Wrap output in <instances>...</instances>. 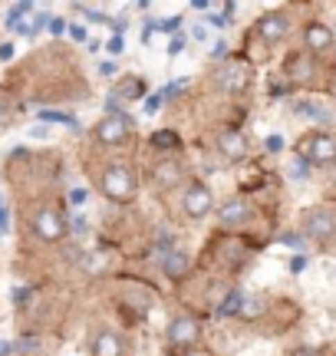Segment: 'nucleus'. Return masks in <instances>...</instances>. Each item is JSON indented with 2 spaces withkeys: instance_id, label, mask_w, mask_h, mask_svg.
Listing matches in <instances>:
<instances>
[{
  "instance_id": "f257e3e1",
  "label": "nucleus",
  "mask_w": 336,
  "mask_h": 356,
  "mask_svg": "<svg viewBox=\"0 0 336 356\" xmlns=\"http://www.w3.org/2000/svg\"><path fill=\"white\" fill-rule=\"evenodd\" d=\"M300 155L310 165H330V162H336V139L330 132H313L300 142Z\"/></svg>"
},
{
  "instance_id": "f03ea898",
  "label": "nucleus",
  "mask_w": 336,
  "mask_h": 356,
  "mask_svg": "<svg viewBox=\"0 0 336 356\" xmlns=\"http://www.w3.org/2000/svg\"><path fill=\"white\" fill-rule=\"evenodd\" d=\"M103 191L109 198H116V202H129L132 195H135V175H132V168L126 165H112L103 172Z\"/></svg>"
},
{
  "instance_id": "7ed1b4c3",
  "label": "nucleus",
  "mask_w": 336,
  "mask_h": 356,
  "mask_svg": "<svg viewBox=\"0 0 336 356\" xmlns=\"http://www.w3.org/2000/svg\"><path fill=\"white\" fill-rule=\"evenodd\" d=\"M132 132V115L129 113H116V115H103L99 126H96V139L103 145H119L126 142Z\"/></svg>"
},
{
  "instance_id": "20e7f679",
  "label": "nucleus",
  "mask_w": 336,
  "mask_h": 356,
  "mask_svg": "<svg viewBox=\"0 0 336 356\" xmlns=\"http://www.w3.org/2000/svg\"><path fill=\"white\" fill-rule=\"evenodd\" d=\"M303 234L307 238H317V241H326L336 234V215L330 208H310L303 215Z\"/></svg>"
},
{
  "instance_id": "39448f33",
  "label": "nucleus",
  "mask_w": 336,
  "mask_h": 356,
  "mask_svg": "<svg viewBox=\"0 0 336 356\" xmlns=\"http://www.w3.org/2000/svg\"><path fill=\"white\" fill-rule=\"evenodd\" d=\"M247 83H251V70H247V63H224L218 70V86L228 89V92H244Z\"/></svg>"
},
{
  "instance_id": "423d86ee",
  "label": "nucleus",
  "mask_w": 336,
  "mask_h": 356,
  "mask_svg": "<svg viewBox=\"0 0 336 356\" xmlns=\"http://www.w3.org/2000/svg\"><path fill=\"white\" fill-rule=\"evenodd\" d=\"M37 234L43 238V241H63L66 225H63V218H60V211L43 208V211L37 215Z\"/></svg>"
},
{
  "instance_id": "0eeeda50",
  "label": "nucleus",
  "mask_w": 336,
  "mask_h": 356,
  "mask_svg": "<svg viewBox=\"0 0 336 356\" xmlns=\"http://www.w3.org/2000/svg\"><path fill=\"white\" fill-rule=\"evenodd\" d=\"M198 333H201V327H198L194 317H178L168 323V340L175 346H192L198 340Z\"/></svg>"
},
{
  "instance_id": "6e6552de",
  "label": "nucleus",
  "mask_w": 336,
  "mask_h": 356,
  "mask_svg": "<svg viewBox=\"0 0 336 356\" xmlns=\"http://www.w3.org/2000/svg\"><path fill=\"white\" fill-rule=\"evenodd\" d=\"M258 33L267 43H277V40H284L290 33V20H287V13H267V17H260L258 20Z\"/></svg>"
},
{
  "instance_id": "1a4fd4ad",
  "label": "nucleus",
  "mask_w": 336,
  "mask_h": 356,
  "mask_svg": "<svg viewBox=\"0 0 336 356\" xmlns=\"http://www.w3.org/2000/svg\"><path fill=\"white\" fill-rule=\"evenodd\" d=\"M211 204H215V198H211V191L205 188V185H188V191H185V211L192 218H205L208 211H211Z\"/></svg>"
},
{
  "instance_id": "9d476101",
  "label": "nucleus",
  "mask_w": 336,
  "mask_h": 356,
  "mask_svg": "<svg viewBox=\"0 0 336 356\" xmlns=\"http://www.w3.org/2000/svg\"><path fill=\"white\" fill-rule=\"evenodd\" d=\"M218 145H221V155H228L231 162H241L247 155V139L237 132V129H224L218 136Z\"/></svg>"
},
{
  "instance_id": "9b49d317",
  "label": "nucleus",
  "mask_w": 336,
  "mask_h": 356,
  "mask_svg": "<svg viewBox=\"0 0 336 356\" xmlns=\"http://www.w3.org/2000/svg\"><path fill=\"white\" fill-rule=\"evenodd\" d=\"M303 40H307V47H310L313 53L330 50V47H333V30H330L326 24H310L307 26V33H303Z\"/></svg>"
},
{
  "instance_id": "f8f14e48",
  "label": "nucleus",
  "mask_w": 336,
  "mask_h": 356,
  "mask_svg": "<svg viewBox=\"0 0 336 356\" xmlns=\"http://www.w3.org/2000/svg\"><path fill=\"white\" fill-rule=\"evenodd\" d=\"M247 218H251V208H247L244 202H237V198L221 208V225H224V228H237V225H244Z\"/></svg>"
},
{
  "instance_id": "ddd939ff",
  "label": "nucleus",
  "mask_w": 336,
  "mask_h": 356,
  "mask_svg": "<svg viewBox=\"0 0 336 356\" xmlns=\"http://www.w3.org/2000/svg\"><path fill=\"white\" fill-rule=\"evenodd\" d=\"M152 178H156L162 188H171V185L181 181V165L178 162H158V165L152 168Z\"/></svg>"
},
{
  "instance_id": "4468645a",
  "label": "nucleus",
  "mask_w": 336,
  "mask_h": 356,
  "mask_svg": "<svg viewBox=\"0 0 336 356\" xmlns=\"http://www.w3.org/2000/svg\"><path fill=\"white\" fill-rule=\"evenodd\" d=\"M162 267H165V274L171 280H181L185 274H188V257L181 254V251H171V254L162 261Z\"/></svg>"
},
{
  "instance_id": "2eb2a0df",
  "label": "nucleus",
  "mask_w": 336,
  "mask_h": 356,
  "mask_svg": "<svg viewBox=\"0 0 336 356\" xmlns=\"http://www.w3.org/2000/svg\"><path fill=\"white\" fill-rule=\"evenodd\" d=\"M96 356H122V343L116 333H99L96 340Z\"/></svg>"
},
{
  "instance_id": "dca6fc26",
  "label": "nucleus",
  "mask_w": 336,
  "mask_h": 356,
  "mask_svg": "<svg viewBox=\"0 0 336 356\" xmlns=\"http://www.w3.org/2000/svg\"><path fill=\"white\" fill-rule=\"evenodd\" d=\"M40 119H43V122H63V126H69L73 132H79L76 119H73V115H66V113H56V109H40Z\"/></svg>"
},
{
  "instance_id": "f3484780",
  "label": "nucleus",
  "mask_w": 336,
  "mask_h": 356,
  "mask_svg": "<svg viewBox=\"0 0 336 356\" xmlns=\"http://www.w3.org/2000/svg\"><path fill=\"white\" fill-rule=\"evenodd\" d=\"M241 300H244V293L231 291L228 297H224V304L218 307V317H231V314H237V310H241Z\"/></svg>"
},
{
  "instance_id": "a211bd4d",
  "label": "nucleus",
  "mask_w": 336,
  "mask_h": 356,
  "mask_svg": "<svg viewBox=\"0 0 336 356\" xmlns=\"http://www.w3.org/2000/svg\"><path fill=\"white\" fill-rule=\"evenodd\" d=\"M152 145H156V149H181V139L175 132H156V136H152Z\"/></svg>"
},
{
  "instance_id": "6ab92c4d",
  "label": "nucleus",
  "mask_w": 336,
  "mask_h": 356,
  "mask_svg": "<svg viewBox=\"0 0 336 356\" xmlns=\"http://www.w3.org/2000/svg\"><path fill=\"white\" fill-rule=\"evenodd\" d=\"M119 92L129 96V99H135V96H142L145 92V86H142V79H126V83L119 86ZM119 92H112V96H119Z\"/></svg>"
},
{
  "instance_id": "aec40b11",
  "label": "nucleus",
  "mask_w": 336,
  "mask_h": 356,
  "mask_svg": "<svg viewBox=\"0 0 336 356\" xmlns=\"http://www.w3.org/2000/svg\"><path fill=\"white\" fill-rule=\"evenodd\" d=\"M162 99H165L162 92H156V96H149V99H145V113H149V115L158 113V109H162Z\"/></svg>"
},
{
  "instance_id": "412c9836",
  "label": "nucleus",
  "mask_w": 336,
  "mask_h": 356,
  "mask_svg": "<svg viewBox=\"0 0 336 356\" xmlns=\"http://www.w3.org/2000/svg\"><path fill=\"white\" fill-rule=\"evenodd\" d=\"M122 50H126V40L122 37H112L109 43H106V53H112V56H119Z\"/></svg>"
},
{
  "instance_id": "4be33fe9",
  "label": "nucleus",
  "mask_w": 336,
  "mask_h": 356,
  "mask_svg": "<svg viewBox=\"0 0 336 356\" xmlns=\"http://www.w3.org/2000/svg\"><path fill=\"white\" fill-rule=\"evenodd\" d=\"M181 50H185V37H175L171 43H168V56H178Z\"/></svg>"
},
{
  "instance_id": "5701e85b",
  "label": "nucleus",
  "mask_w": 336,
  "mask_h": 356,
  "mask_svg": "<svg viewBox=\"0 0 336 356\" xmlns=\"http://www.w3.org/2000/svg\"><path fill=\"white\" fill-rule=\"evenodd\" d=\"M10 119H13L10 106H7V102H0V129H3V126H10Z\"/></svg>"
},
{
  "instance_id": "b1692460",
  "label": "nucleus",
  "mask_w": 336,
  "mask_h": 356,
  "mask_svg": "<svg viewBox=\"0 0 336 356\" xmlns=\"http://www.w3.org/2000/svg\"><path fill=\"white\" fill-rule=\"evenodd\" d=\"M86 198H90V195H86V188H73V191H69V202H73V204H86Z\"/></svg>"
},
{
  "instance_id": "393cba45",
  "label": "nucleus",
  "mask_w": 336,
  "mask_h": 356,
  "mask_svg": "<svg viewBox=\"0 0 336 356\" xmlns=\"http://www.w3.org/2000/svg\"><path fill=\"white\" fill-rule=\"evenodd\" d=\"M47 26H50V33H56V37H60V33L66 30V20H60V17H53V20H50Z\"/></svg>"
},
{
  "instance_id": "a878e982",
  "label": "nucleus",
  "mask_w": 336,
  "mask_h": 356,
  "mask_svg": "<svg viewBox=\"0 0 336 356\" xmlns=\"http://www.w3.org/2000/svg\"><path fill=\"white\" fill-rule=\"evenodd\" d=\"M280 149H284V139H280V136H271V139H267V152H280Z\"/></svg>"
},
{
  "instance_id": "bb28decb",
  "label": "nucleus",
  "mask_w": 336,
  "mask_h": 356,
  "mask_svg": "<svg viewBox=\"0 0 336 356\" xmlns=\"http://www.w3.org/2000/svg\"><path fill=\"white\" fill-rule=\"evenodd\" d=\"M69 37H73V40H79V43H83V40H86V26L73 24V26H69Z\"/></svg>"
},
{
  "instance_id": "cd10ccee",
  "label": "nucleus",
  "mask_w": 336,
  "mask_h": 356,
  "mask_svg": "<svg viewBox=\"0 0 336 356\" xmlns=\"http://www.w3.org/2000/svg\"><path fill=\"white\" fill-rule=\"evenodd\" d=\"M178 26H181V17H168V20H162V30H168V33L178 30Z\"/></svg>"
},
{
  "instance_id": "c85d7f7f",
  "label": "nucleus",
  "mask_w": 336,
  "mask_h": 356,
  "mask_svg": "<svg viewBox=\"0 0 336 356\" xmlns=\"http://www.w3.org/2000/svg\"><path fill=\"white\" fill-rule=\"evenodd\" d=\"M303 267H307V257H303V254H297L294 261H290V270H294V274H300Z\"/></svg>"
},
{
  "instance_id": "c756f323",
  "label": "nucleus",
  "mask_w": 336,
  "mask_h": 356,
  "mask_svg": "<svg viewBox=\"0 0 336 356\" xmlns=\"http://www.w3.org/2000/svg\"><path fill=\"white\" fill-rule=\"evenodd\" d=\"M0 60H3V63L13 60V43H0Z\"/></svg>"
},
{
  "instance_id": "7c9ffc66",
  "label": "nucleus",
  "mask_w": 336,
  "mask_h": 356,
  "mask_svg": "<svg viewBox=\"0 0 336 356\" xmlns=\"http://www.w3.org/2000/svg\"><path fill=\"white\" fill-rule=\"evenodd\" d=\"M7 228H10V225H7V211H3V204H0V234H7Z\"/></svg>"
},
{
  "instance_id": "2f4dec72",
  "label": "nucleus",
  "mask_w": 336,
  "mask_h": 356,
  "mask_svg": "<svg viewBox=\"0 0 336 356\" xmlns=\"http://www.w3.org/2000/svg\"><path fill=\"white\" fill-rule=\"evenodd\" d=\"M224 53H228V47H224V43H215V50H211V56H218V60H221Z\"/></svg>"
},
{
  "instance_id": "473e14b6",
  "label": "nucleus",
  "mask_w": 336,
  "mask_h": 356,
  "mask_svg": "<svg viewBox=\"0 0 336 356\" xmlns=\"http://www.w3.org/2000/svg\"><path fill=\"white\" fill-rule=\"evenodd\" d=\"M152 33H156V24H149V26H145V33H142V40H145V43L152 40Z\"/></svg>"
},
{
  "instance_id": "72a5a7b5",
  "label": "nucleus",
  "mask_w": 336,
  "mask_h": 356,
  "mask_svg": "<svg viewBox=\"0 0 336 356\" xmlns=\"http://www.w3.org/2000/svg\"><path fill=\"white\" fill-rule=\"evenodd\" d=\"M99 70H103L106 76H112V73H116V63H103V66H99Z\"/></svg>"
},
{
  "instance_id": "f704fd0d",
  "label": "nucleus",
  "mask_w": 336,
  "mask_h": 356,
  "mask_svg": "<svg viewBox=\"0 0 336 356\" xmlns=\"http://www.w3.org/2000/svg\"><path fill=\"white\" fill-rule=\"evenodd\" d=\"M10 350H13V346L7 343V340H0V356H10Z\"/></svg>"
}]
</instances>
